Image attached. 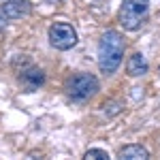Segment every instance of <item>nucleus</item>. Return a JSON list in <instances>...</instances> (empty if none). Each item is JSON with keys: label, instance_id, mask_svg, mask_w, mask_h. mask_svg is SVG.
I'll return each mask as SVG.
<instances>
[{"label": "nucleus", "instance_id": "nucleus-1", "mask_svg": "<svg viewBox=\"0 0 160 160\" xmlns=\"http://www.w3.org/2000/svg\"><path fill=\"white\" fill-rule=\"evenodd\" d=\"M126 41L118 30H107L98 41V68L105 75H113L124 58Z\"/></svg>", "mask_w": 160, "mask_h": 160}, {"label": "nucleus", "instance_id": "nucleus-2", "mask_svg": "<svg viewBox=\"0 0 160 160\" xmlns=\"http://www.w3.org/2000/svg\"><path fill=\"white\" fill-rule=\"evenodd\" d=\"M98 90L100 83L92 73H75L66 77V81H64V92L75 102H86V100L94 98L98 94Z\"/></svg>", "mask_w": 160, "mask_h": 160}, {"label": "nucleus", "instance_id": "nucleus-3", "mask_svg": "<svg viewBox=\"0 0 160 160\" xmlns=\"http://www.w3.org/2000/svg\"><path fill=\"white\" fill-rule=\"evenodd\" d=\"M149 17V0H124L120 7L118 22L126 32L141 30Z\"/></svg>", "mask_w": 160, "mask_h": 160}, {"label": "nucleus", "instance_id": "nucleus-4", "mask_svg": "<svg viewBox=\"0 0 160 160\" xmlns=\"http://www.w3.org/2000/svg\"><path fill=\"white\" fill-rule=\"evenodd\" d=\"M47 37H49L51 47L58 51H68L77 45V32H75V28L71 24H64V22L51 24Z\"/></svg>", "mask_w": 160, "mask_h": 160}, {"label": "nucleus", "instance_id": "nucleus-5", "mask_svg": "<svg viewBox=\"0 0 160 160\" xmlns=\"http://www.w3.org/2000/svg\"><path fill=\"white\" fill-rule=\"evenodd\" d=\"M0 13L7 19H22L32 15V2L30 0H0Z\"/></svg>", "mask_w": 160, "mask_h": 160}, {"label": "nucleus", "instance_id": "nucleus-6", "mask_svg": "<svg viewBox=\"0 0 160 160\" xmlns=\"http://www.w3.org/2000/svg\"><path fill=\"white\" fill-rule=\"evenodd\" d=\"M19 83H22L28 92L38 90V88L45 83V73H43V68H38V66H28V68H24V71L19 73Z\"/></svg>", "mask_w": 160, "mask_h": 160}, {"label": "nucleus", "instance_id": "nucleus-7", "mask_svg": "<svg viewBox=\"0 0 160 160\" xmlns=\"http://www.w3.org/2000/svg\"><path fill=\"white\" fill-rule=\"evenodd\" d=\"M149 71V64L148 60H145V56L143 53H132L130 58H128V62H126V73L130 75V77H143V75Z\"/></svg>", "mask_w": 160, "mask_h": 160}, {"label": "nucleus", "instance_id": "nucleus-8", "mask_svg": "<svg viewBox=\"0 0 160 160\" xmlns=\"http://www.w3.org/2000/svg\"><path fill=\"white\" fill-rule=\"evenodd\" d=\"M118 156L122 160H148L149 158V152L143 145H126L118 152Z\"/></svg>", "mask_w": 160, "mask_h": 160}, {"label": "nucleus", "instance_id": "nucleus-9", "mask_svg": "<svg viewBox=\"0 0 160 160\" xmlns=\"http://www.w3.org/2000/svg\"><path fill=\"white\" fill-rule=\"evenodd\" d=\"M83 158L86 160H107L109 158V154H107V152H105V149H88L86 154H83Z\"/></svg>", "mask_w": 160, "mask_h": 160}, {"label": "nucleus", "instance_id": "nucleus-10", "mask_svg": "<svg viewBox=\"0 0 160 160\" xmlns=\"http://www.w3.org/2000/svg\"><path fill=\"white\" fill-rule=\"evenodd\" d=\"M4 28H7V17H4V15L0 13V32H2Z\"/></svg>", "mask_w": 160, "mask_h": 160}, {"label": "nucleus", "instance_id": "nucleus-11", "mask_svg": "<svg viewBox=\"0 0 160 160\" xmlns=\"http://www.w3.org/2000/svg\"><path fill=\"white\" fill-rule=\"evenodd\" d=\"M43 2H45V4H62L64 0H43Z\"/></svg>", "mask_w": 160, "mask_h": 160}]
</instances>
